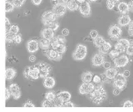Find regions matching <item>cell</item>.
Returning <instances> with one entry per match:
<instances>
[{
	"label": "cell",
	"mask_w": 133,
	"mask_h": 112,
	"mask_svg": "<svg viewBox=\"0 0 133 112\" xmlns=\"http://www.w3.org/2000/svg\"><path fill=\"white\" fill-rule=\"evenodd\" d=\"M89 95V98L96 105H100L103 103L107 98V94L102 85H98Z\"/></svg>",
	"instance_id": "cell-1"
},
{
	"label": "cell",
	"mask_w": 133,
	"mask_h": 112,
	"mask_svg": "<svg viewBox=\"0 0 133 112\" xmlns=\"http://www.w3.org/2000/svg\"><path fill=\"white\" fill-rule=\"evenodd\" d=\"M23 75L25 78L29 79V80H36L40 78V69L37 66V64L28 66V67L25 68L23 71Z\"/></svg>",
	"instance_id": "cell-2"
},
{
	"label": "cell",
	"mask_w": 133,
	"mask_h": 112,
	"mask_svg": "<svg viewBox=\"0 0 133 112\" xmlns=\"http://www.w3.org/2000/svg\"><path fill=\"white\" fill-rule=\"evenodd\" d=\"M87 55V46L83 44H77L76 49H75V51L72 54V58L73 60H77V61H80L83 60L86 58Z\"/></svg>",
	"instance_id": "cell-3"
},
{
	"label": "cell",
	"mask_w": 133,
	"mask_h": 112,
	"mask_svg": "<svg viewBox=\"0 0 133 112\" xmlns=\"http://www.w3.org/2000/svg\"><path fill=\"white\" fill-rule=\"evenodd\" d=\"M57 18V16L52 11H46L42 15V23H43V25L48 27L50 23L56 21Z\"/></svg>",
	"instance_id": "cell-4"
},
{
	"label": "cell",
	"mask_w": 133,
	"mask_h": 112,
	"mask_svg": "<svg viewBox=\"0 0 133 112\" xmlns=\"http://www.w3.org/2000/svg\"><path fill=\"white\" fill-rule=\"evenodd\" d=\"M127 85V78L123 75V74H118L113 80V86L116 87V88H118L123 90L124 89H126Z\"/></svg>",
	"instance_id": "cell-5"
},
{
	"label": "cell",
	"mask_w": 133,
	"mask_h": 112,
	"mask_svg": "<svg viewBox=\"0 0 133 112\" xmlns=\"http://www.w3.org/2000/svg\"><path fill=\"white\" fill-rule=\"evenodd\" d=\"M37 66L40 69V78H46L49 76L52 71V66L46 62H39L37 64Z\"/></svg>",
	"instance_id": "cell-6"
},
{
	"label": "cell",
	"mask_w": 133,
	"mask_h": 112,
	"mask_svg": "<svg viewBox=\"0 0 133 112\" xmlns=\"http://www.w3.org/2000/svg\"><path fill=\"white\" fill-rule=\"evenodd\" d=\"M66 9H68V7L65 3H57L55 5L52 7V12L55 14L57 18L58 17H62L64 16L65 14L66 13Z\"/></svg>",
	"instance_id": "cell-7"
},
{
	"label": "cell",
	"mask_w": 133,
	"mask_h": 112,
	"mask_svg": "<svg viewBox=\"0 0 133 112\" xmlns=\"http://www.w3.org/2000/svg\"><path fill=\"white\" fill-rule=\"evenodd\" d=\"M122 30H121L120 26L118 25H111L108 30V35H109L111 40L119 39L121 35H122Z\"/></svg>",
	"instance_id": "cell-8"
},
{
	"label": "cell",
	"mask_w": 133,
	"mask_h": 112,
	"mask_svg": "<svg viewBox=\"0 0 133 112\" xmlns=\"http://www.w3.org/2000/svg\"><path fill=\"white\" fill-rule=\"evenodd\" d=\"M96 87L91 82L90 83H83L79 87V93L81 95H90L95 90Z\"/></svg>",
	"instance_id": "cell-9"
},
{
	"label": "cell",
	"mask_w": 133,
	"mask_h": 112,
	"mask_svg": "<svg viewBox=\"0 0 133 112\" xmlns=\"http://www.w3.org/2000/svg\"><path fill=\"white\" fill-rule=\"evenodd\" d=\"M113 63L116 68H123L127 66L129 63V58L126 55H122L118 56L117 58L113 60Z\"/></svg>",
	"instance_id": "cell-10"
},
{
	"label": "cell",
	"mask_w": 133,
	"mask_h": 112,
	"mask_svg": "<svg viewBox=\"0 0 133 112\" xmlns=\"http://www.w3.org/2000/svg\"><path fill=\"white\" fill-rule=\"evenodd\" d=\"M46 55L50 60H54V61H61L62 60V54H59L56 49H48Z\"/></svg>",
	"instance_id": "cell-11"
},
{
	"label": "cell",
	"mask_w": 133,
	"mask_h": 112,
	"mask_svg": "<svg viewBox=\"0 0 133 112\" xmlns=\"http://www.w3.org/2000/svg\"><path fill=\"white\" fill-rule=\"evenodd\" d=\"M40 48L39 46V41H37L36 39H30L28 41L27 43V49L29 53L33 54L36 53L38 49Z\"/></svg>",
	"instance_id": "cell-12"
},
{
	"label": "cell",
	"mask_w": 133,
	"mask_h": 112,
	"mask_svg": "<svg viewBox=\"0 0 133 112\" xmlns=\"http://www.w3.org/2000/svg\"><path fill=\"white\" fill-rule=\"evenodd\" d=\"M105 62V58H104L103 55L101 53L95 54V55L91 58V63L92 65L95 67H99L103 64V63Z\"/></svg>",
	"instance_id": "cell-13"
},
{
	"label": "cell",
	"mask_w": 133,
	"mask_h": 112,
	"mask_svg": "<svg viewBox=\"0 0 133 112\" xmlns=\"http://www.w3.org/2000/svg\"><path fill=\"white\" fill-rule=\"evenodd\" d=\"M8 89L10 90L11 95L14 99L17 101V99H18L21 97V95H22V93H21V89L17 84H11L9 87H8Z\"/></svg>",
	"instance_id": "cell-14"
},
{
	"label": "cell",
	"mask_w": 133,
	"mask_h": 112,
	"mask_svg": "<svg viewBox=\"0 0 133 112\" xmlns=\"http://www.w3.org/2000/svg\"><path fill=\"white\" fill-rule=\"evenodd\" d=\"M79 12L80 14L84 16V17H89L91 15V6L89 4V3L85 2L83 3H81L79 6Z\"/></svg>",
	"instance_id": "cell-15"
},
{
	"label": "cell",
	"mask_w": 133,
	"mask_h": 112,
	"mask_svg": "<svg viewBox=\"0 0 133 112\" xmlns=\"http://www.w3.org/2000/svg\"><path fill=\"white\" fill-rule=\"evenodd\" d=\"M41 35H42V38L47 39L51 41L54 39V30L51 28L47 27V28H45L42 30Z\"/></svg>",
	"instance_id": "cell-16"
},
{
	"label": "cell",
	"mask_w": 133,
	"mask_h": 112,
	"mask_svg": "<svg viewBox=\"0 0 133 112\" xmlns=\"http://www.w3.org/2000/svg\"><path fill=\"white\" fill-rule=\"evenodd\" d=\"M131 17L128 14H122L121 17L118 19V25L121 27H125L127 26L131 23Z\"/></svg>",
	"instance_id": "cell-17"
},
{
	"label": "cell",
	"mask_w": 133,
	"mask_h": 112,
	"mask_svg": "<svg viewBox=\"0 0 133 112\" xmlns=\"http://www.w3.org/2000/svg\"><path fill=\"white\" fill-rule=\"evenodd\" d=\"M117 74H118V70L116 68H111V67L109 69H106L105 75L108 80H114Z\"/></svg>",
	"instance_id": "cell-18"
},
{
	"label": "cell",
	"mask_w": 133,
	"mask_h": 112,
	"mask_svg": "<svg viewBox=\"0 0 133 112\" xmlns=\"http://www.w3.org/2000/svg\"><path fill=\"white\" fill-rule=\"evenodd\" d=\"M57 97L59 99H61L62 101L66 102V101H70L72 95H71V93L68 92V91L63 90V91H60V92H58L57 94Z\"/></svg>",
	"instance_id": "cell-19"
},
{
	"label": "cell",
	"mask_w": 133,
	"mask_h": 112,
	"mask_svg": "<svg viewBox=\"0 0 133 112\" xmlns=\"http://www.w3.org/2000/svg\"><path fill=\"white\" fill-rule=\"evenodd\" d=\"M56 84V81L54 80L53 77L51 76H48L44 78V80H43V86L45 88L47 89H52L54 86H55Z\"/></svg>",
	"instance_id": "cell-20"
},
{
	"label": "cell",
	"mask_w": 133,
	"mask_h": 112,
	"mask_svg": "<svg viewBox=\"0 0 133 112\" xmlns=\"http://www.w3.org/2000/svg\"><path fill=\"white\" fill-rule=\"evenodd\" d=\"M111 50V44L109 42H107V41L101 47L98 48L99 53L102 54V55H107V54H109Z\"/></svg>",
	"instance_id": "cell-21"
},
{
	"label": "cell",
	"mask_w": 133,
	"mask_h": 112,
	"mask_svg": "<svg viewBox=\"0 0 133 112\" xmlns=\"http://www.w3.org/2000/svg\"><path fill=\"white\" fill-rule=\"evenodd\" d=\"M117 9L122 14H127L128 12L130 11L129 9V5L128 3L125 2H120L117 4Z\"/></svg>",
	"instance_id": "cell-22"
},
{
	"label": "cell",
	"mask_w": 133,
	"mask_h": 112,
	"mask_svg": "<svg viewBox=\"0 0 133 112\" xmlns=\"http://www.w3.org/2000/svg\"><path fill=\"white\" fill-rule=\"evenodd\" d=\"M17 74V71L16 69H14V68H8L6 69L5 71V78L7 80H11L12 79H14Z\"/></svg>",
	"instance_id": "cell-23"
},
{
	"label": "cell",
	"mask_w": 133,
	"mask_h": 112,
	"mask_svg": "<svg viewBox=\"0 0 133 112\" xmlns=\"http://www.w3.org/2000/svg\"><path fill=\"white\" fill-rule=\"evenodd\" d=\"M39 46L43 50H48L51 47V41L47 39L42 38L39 40Z\"/></svg>",
	"instance_id": "cell-24"
},
{
	"label": "cell",
	"mask_w": 133,
	"mask_h": 112,
	"mask_svg": "<svg viewBox=\"0 0 133 112\" xmlns=\"http://www.w3.org/2000/svg\"><path fill=\"white\" fill-rule=\"evenodd\" d=\"M66 7H68V9L69 11H76L79 9V4L77 0H70L68 3H66Z\"/></svg>",
	"instance_id": "cell-25"
},
{
	"label": "cell",
	"mask_w": 133,
	"mask_h": 112,
	"mask_svg": "<svg viewBox=\"0 0 133 112\" xmlns=\"http://www.w3.org/2000/svg\"><path fill=\"white\" fill-rule=\"evenodd\" d=\"M93 74L90 71H86L82 74V81L83 83H90L92 81Z\"/></svg>",
	"instance_id": "cell-26"
},
{
	"label": "cell",
	"mask_w": 133,
	"mask_h": 112,
	"mask_svg": "<svg viewBox=\"0 0 133 112\" xmlns=\"http://www.w3.org/2000/svg\"><path fill=\"white\" fill-rule=\"evenodd\" d=\"M105 42H106V40L104 39L103 37L102 36H99V35L95 39H93V43H94L95 46L97 48H100Z\"/></svg>",
	"instance_id": "cell-27"
},
{
	"label": "cell",
	"mask_w": 133,
	"mask_h": 112,
	"mask_svg": "<svg viewBox=\"0 0 133 112\" xmlns=\"http://www.w3.org/2000/svg\"><path fill=\"white\" fill-rule=\"evenodd\" d=\"M120 3V0H107L106 4H107V8L109 10L113 9L116 3Z\"/></svg>",
	"instance_id": "cell-28"
},
{
	"label": "cell",
	"mask_w": 133,
	"mask_h": 112,
	"mask_svg": "<svg viewBox=\"0 0 133 112\" xmlns=\"http://www.w3.org/2000/svg\"><path fill=\"white\" fill-rule=\"evenodd\" d=\"M45 98H46V99H48L50 101H54L57 98V95L54 93L53 91H49V92L46 93Z\"/></svg>",
	"instance_id": "cell-29"
},
{
	"label": "cell",
	"mask_w": 133,
	"mask_h": 112,
	"mask_svg": "<svg viewBox=\"0 0 133 112\" xmlns=\"http://www.w3.org/2000/svg\"><path fill=\"white\" fill-rule=\"evenodd\" d=\"M14 8H15V6L14 5V3L8 2V1H6V3H5V11H6V13L12 12V10L14 9Z\"/></svg>",
	"instance_id": "cell-30"
},
{
	"label": "cell",
	"mask_w": 133,
	"mask_h": 112,
	"mask_svg": "<svg viewBox=\"0 0 133 112\" xmlns=\"http://www.w3.org/2000/svg\"><path fill=\"white\" fill-rule=\"evenodd\" d=\"M15 35L10 32H6V41L8 43H12L14 42Z\"/></svg>",
	"instance_id": "cell-31"
},
{
	"label": "cell",
	"mask_w": 133,
	"mask_h": 112,
	"mask_svg": "<svg viewBox=\"0 0 133 112\" xmlns=\"http://www.w3.org/2000/svg\"><path fill=\"white\" fill-rule=\"evenodd\" d=\"M120 52L119 51H117L116 49H111V50L109 52V56H110V58L111 59L113 60L114 59H116V58H117L118 56H120Z\"/></svg>",
	"instance_id": "cell-32"
},
{
	"label": "cell",
	"mask_w": 133,
	"mask_h": 112,
	"mask_svg": "<svg viewBox=\"0 0 133 112\" xmlns=\"http://www.w3.org/2000/svg\"><path fill=\"white\" fill-rule=\"evenodd\" d=\"M114 49H116L117 51H119L120 53H124V52H126V50H127V49L125 48L122 44H120L119 42H117L115 44Z\"/></svg>",
	"instance_id": "cell-33"
},
{
	"label": "cell",
	"mask_w": 133,
	"mask_h": 112,
	"mask_svg": "<svg viewBox=\"0 0 133 112\" xmlns=\"http://www.w3.org/2000/svg\"><path fill=\"white\" fill-rule=\"evenodd\" d=\"M8 32H10L12 34H14V35H16V34H18L19 32V27L18 25H16V24H12V25H11L9 30Z\"/></svg>",
	"instance_id": "cell-34"
},
{
	"label": "cell",
	"mask_w": 133,
	"mask_h": 112,
	"mask_svg": "<svg viewBox=\"0 0 133 112\" xmlns=\"http://www.w3.org/2000/svg\"><path fill=\"white\" fill-rule=\"evenodd\" d=\"M117 42H119L120 44H122L126 49H127L131 45L130 39H118Z\"/></svg>",
	"instance_id": "cell-35"
},
{
	"label": "cell",
	"mask_w": 133,
	"mask_h": 112,
	"mask_svg": "<svg viewBox=\"0 0 133 112\" xmlns=\"http://www.w3.org/2000/svg\"><path fill=\"white\" fill-rule=\"evenodd\" d=\"M56 50L59 53V54H62V55H63V54L66 51V47L65 44H60L56 48Z\"/></svg>",
	"instance_id": "cell-36"
},
{
	"label": "cell",
	"mask_w": 133,
	"mask_h": 112,
	"mask_svg": "<svg viewBox=\"0 0 133 112\" xmlns=\"http://www.w3.org/2000/svg\"><path fill=\"white\" fill-rule=\"evenodd\" d=\"M25 2H26V0H12V3H14L15 8H20L24 4Z\"/></svg>",
	"instance_id": "cell-37"
},
{
	"label": "cell",
	"mask_w": 133,
	"mask_h": 112,
	"mask_svg": "<svg viewBox=\"0 0 133 112\" xmlns=\"http://www.w3.org/2000/svg\"><path fill=\"white\" fill-rule=\"evenodd\" d=\"M42 106L43 107H54L53 101H50L48 99H45L42 102Z\"/></svg>",
	"instance_id": "cell-38"
},
{
	"label": "cell",
	"mask_w": 133,
	"mask_h": 112,
	"mask_svg": "<svg viewBox=\"0 0 133 112\" xmlns=\"http://www.w3.org/2000/svg\"><path fill=\"white\" fill-rule=\"evenodd\" d=\"M92 81L96 85H100L102 82V77L100 75H98V74H95V75H93Z\"/></svg>",
	"instance_id": "cell-39"
},
{
	"label": "cell",
	"mask_w": 133,
	"mask_h": 112,
	"mask_svg": "<svg viewBox=\"0 0 133 112\" xmlns=\"http://www.w3.org/2000/svg\"><path fill=\"white\" fill-rule=\"evenodd\" d=\"M59 44H60V43L58 42V40H57V37H56V38L54 37V39H53L52 40H51V47H52V49H56V48H57Z\"/></svg>",
	"instance_id": "cell-40"
},
{
	"label": "cell",
	"mask_w": 133,
	"mask_h": 112,
	"mask_svg": "<svg viewBox=\"0 0 133 112\" xmlns=\"http://www.w3.org/2000/svg\"><path fill=\"white\" fill-rule=\"evenodd\" d=\"M57 40H58V42H59L60 44H66V38H65V36H63V35H57Z\"/></svg>",
	"instance_id": "cell-41"
},
{
	"label": "cell",
	"mask_w": 133,
	"mask_h": 112,
	"mask_svg": "<svg viewBox=\"0 0 133 112\" xmlns=\"http://www.w3.org/2000/svg\"><path fill=\"white\" fill-rule=\"evenodd\" d=\"M22 34H16L15 35V39H14V43L17 44H20L21 42H22Z\"/></svg>",
	"instance_id": "cell-42"
},
{
	"label": "cell",
	"mask_w": 133,
	"mask_h": 112,
	"mask_svg": "<svg viewBox=\"0 0 133 112\" xmlns=\"http://www.w3.org/2000/svg\"><path fill=\"white\" fill-rule=\"evenodd\" d=\"M89 36H90L92 39H95L98 36V32H97V30H91L90 33H89Z\"/></svg>",
	"instance_id": "cell-43"
},
{
	"label": "cell",
	"mask_w": 133,
	"mask_h": 112,
	"mask_svg": "<svg viewBox=\"0 0 133 112\" xmlns=\"http://www.w3.org/2000/svg\"><path fill=\"white\" fill-rule=\"evenodd\" d=\"M49 28H52V30H54V31H56L58 28H59V23H58L57 22H52V23H50L49 24V26H48Z\"/></svg>",
	"instance_id": "cell-44"
},
{
	"label": "cell",
	"mask_w": 133,
	"mask_h": 112,
	"mask_svg": "<svg viewBox=\"0 0 133 112\" xmlns=\"http://www.w3.org/2000/svg\"><path fill=\"white\" fill-rule=\"evenodd\" d=\"M128 34L133 38V21H131L128 25Z\"/></svg>",
	"instance_id": "cell-45"
},
{
	"label": "cell",
	"mask_w": 133,
	"mask_h": 112,
	"mask_svg": "<svg viewBox=\"0 0 133 112\" xmlns=\"http://www.w3.org/2000/svg\"><path fill=\"white\" fill-rule=\"evenodd\" d=\"M127 55L129 56H133V45H130L127 49Z\"/></svg>",
	"instance_id": "cell-46"
},
{
	"label": "cell",
	"mask_w": 133,
	"mask_h": 112,
	"mask_svg": "<svg viewBox=\"0 0 133 112\" xmlns=\"http://www.w3.org/2000/svg\"><path fill=\"white\" fill-rule=\"evenodd\" d=\"M74 106H75V105L72 102H71L70 101L63 102V104H62V107H74Z\"/></svg>",
	"instance_id": "cell-47"
},
{
	"label": "cell",
	"mask_w": 133,
	"mask_h": 112,
	"mask_svg": "<svg viewBox=\"0 0 133 112\" xmlns=\"http://www.w3.org/2000/svg\"><path fill=\"white\" fill-rule=\"evenodd\" d=\"M123 107H128V108H131V107H133V103L131 101H127L123 103L122 105Z\"/></svg>",
	"instance_id": "cell-48"
},
{
	"label": "cell",
	"mask_w": 133,
	"mask_h": 112,
	"mask_svg": "<svg viewBox=\"0 0 133 112\" xmlns=\"http://www.w3.org/2000/svg\"><path fill=\"white\" fill-rule=\"evenodd\" d=\"M10 96H12L11 92H10V90L6 88L5 89V99H6V101H8V99L10 98Z\"/></svg>",
	"instance_id": "cell-49"
},
{
	"label": "cell",
	"mask_w": 133,
	"mask_h": 112,
	"mask_svg": "<svg viewBox=\"0 0 133 112\" xmlns=\"http://www.w3.org/2000/svg\"><path fill=\"white\" fill-rule=\"evenodd\" d=\"M23 107H35V105L31 101H28L24 104Z\"/></svg>",
	"instance_id": "cell-50"
},
{
	"label": "cell",
	"mask_w": 133,
	"mask_h": 112,
	"mask_svg": "<svg viewBox=\"0 0 133 112\" xmlns=\"http://www.w3.org/2000/svg\"><path fill=\"white\" fill-rule=\"evenodd\" d=\"M5 24H6V32H8V30H9L10 27H11V25H10V22H9V19H8V18L5 19Z\"/></svg>",
	"instance_id": "cell-51"
},
{
	"label": "cell",
	"mask_w": 133,
	"mask_h": 112,
	"mask_svg": "<svg viewBox=\"0 0 133 112\" xmlns=\"http://www.w3.org/2000/svg\"><path fill=\"white\" fill-rule=\"evenodd\" d=\"M69 30L68 28H63V30H62V34L63 35V36H65V37H66V36H68L69 35Z\"/></svg>",
	"instance_id": "cell-52"
},
{
	"label": "cell",
	"mask_w": 133,
	"mask_h": 112,
	"mask_svg": "<svg viewBox=\"0 0 133 112\" xmlns=\"http://www.w3.org/2000/svg\"><path fill=\"white\" fill-rule=\"evenodd\" d=\"M121 91H122V90H120L118 88H116V87H114V89H113V91H112V93H113L114 95H119L120 93H121Z\"/></svg>",
	"instance_id": "cell-53"
},
{
	"label": "cell",
	"mask_w": 133,
	"mask_h": 112,
	"mask_svg": "<svg viewBox=\"0 0 133 112\" xmlns=\"http://www.w3.org/2000/svg\"><path fill=\"white\" fill-rule=\"evenodd\" d=\"M102 66H103V67L105 68L106 69H107L111 68V63H110V62H108V61H105V62L103 63Z\"/></svg>",
	"instance_id": "cell-54"
},
{
	"label": "cell",
	"mask_w": 133,
	"mask_h": 112,
	"mask_svg": "<svg viewBox=\"0 0 133 112\" xmlns=\"http://www.w3.org/2000/svg\"><path fill=\"white\" fill-rule=\"evenodd\" d=\"M123 75L125 76V77H126V78H128L129 76H130L131 75V72L130 71H129V70H124V71H123Z\"/></svg>",
	"instance_id": "cell-55"
},
{
	"label": "cell",
	"mask_w": 133,
	"mask_h": 112,
	"mask_svg": "<svg viewBox=\"0 0 133 112\" xmlns=\"http://www.w3.org/2000/svg\"><path fill=\"white\" fill-rule=\"evenodd\" d=\"M42 1H43V0H32V3L34 5H37H37H40L41 4Z\"/></svg>",
	"instance_id": "cell-56"
},
{
	"label": "cell",
	"mask_w": 133,
	"mask_h": 112,
	"mask_svg": "<svg viewBox=\"0 0 133 112\" xmlns=\"http://www.w3.org/2000/svg\"><path fill=\"white\" fill-rule=\"evenodd\" d=\"M29 61H30L31 63H33V62H35L36 61V56L33 55H30V56H29Z\"/></svg>",
	"instance_id": "cell-57"
},
{
	"label": "cell",
	"mask_w": 133,
	"mask_h": 112,
	"mask_svg": "<svg viewBox=\"0 0 133 112\" xmlns=\"http://www.w3.org/2000/svg\"><path fill=\"white\" fill-rule=\"evenodd\" d=\"M128 5H129V9H130L131 12H132V13H133V0H131V1L129 2Z\"/></svg>",
	"instance_id": "cell-58"
},
{
	"label": "cell",
	"mask_w": 133,
	"mask_h": 112,
	"mask_svg": "<svg viewBox=\"0 0 133 112\" xmlns=\"http://www.w3.org/2000/svg\"><path fill=\"white\" fill-rule=\"evenodd\" d=\"M77 1L78 3H80V4H81V3H85V2H86V0H77Z\"/></svg>",
	"instance_id": "cell-59"
},
{
	"label": "cell",
	"mask_w": 133,
	"mask_h": 112,
	"mask_svg": "<svg viewBox=\"0 0 133 112\" xmlns=\"http://www.w3.org/2000/svg\"><path fill=\"white\" fill-rule=\"evenodd\" d=\"M62 1L63 2V3H66L68 1H70V0H62Z\"/></svg>",
	"instance_id": "cell-60"
},
{
	"label": "cell",
	"mask_w": 133,
	"mask_h": 112,
	"mask_svg": "<svg viewBox=\"0 0 133 112\" xmlns=\"http://www.w3.org/2000/svg\"><path fill=\"white\" fill-rule=\"evenodd\" d=\"M130 44L131 45H133V39H130Z\"/></svg>",
	"instance_id": "cell-61"
},
{
	"label": "cell",
	"mask_w": 133,
	"mask_h": 112,
	"mask_svg": "<svg viewBox=\"0 0 133 112\" xmlns=\"http://www.w3.org/2000/svg\"><path fill=\"white\" fill-rule=\"evenodd\" d=\"M91 2H96V1H97V0H90Z\"/></svg>",
	"instance_id": "cell-62"
},
{
	"label": "cell",
	"mask_w": 133,
	"mask_h": 112,
	"mask_svg": "<svg viewBox=\"0 0 133 112\" xmlns=\"http://www.w3.org/2000/svg\"><path fill=\"white\" fill-rule=\"evenodd\" d=\"M52 1H53V2H57V1H59V0H52Z\"/></svg>",
	"instance_id": "cell-63"
},
{
	"label": "cell",
	"mask_w": 133,
	"mask_h": 112,
	"mask_svg": "<svg viewBox=\"0 0 133 112\" xmlns=\"http://www.w3.org/2000/svg\"><path fill=\"white\" fill-rule=\"evenodd\" d=\"M6 1H7V0H6Z\"/></svg>",
	"instance_id": "cell-64"
}]
</instances>
